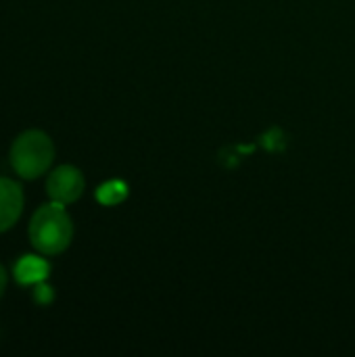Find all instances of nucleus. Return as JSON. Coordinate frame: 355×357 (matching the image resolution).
<instances>
[{
    "mask_svg": "<svg viewBox=\"0 0 355 357\" xmlns=\"http://www.w3.org/2000/svg\"><path fill=\"white\" fill-rule=\"evenodd\" d=\"M10 167L23 180H36L44 176L54 161V144L42 130H27L19 134L8 153Z\"/></svg>",
    "mask_w": 355,
    "mask_h": 357,
    "instance_id": "2",
    "label": "nucleus"
},
{
    "mask_svg": "<svg viewBox=\"0 0 355 357\" xmlns=\"http://www.w3.org/2000/svg\"><path fill=\"white\" fill-rule=\"evenodd\" d=\"M29 241L31 247L46 257L61 255L73 241V222L61 203H46L38 207L29 220Z\"/></svg>",
    "mask_w": 355,
    "mask_h": 357,
    "instance_id": "1",
    "label": "nucleus"
},
{
    "mask_svg": "<svg viewBox=\"0 0 355 357\" xmlns=\"http://www.w3.org/2000/svg\"><path fill=\"white\" fill-rule=\"evenodd\" d=\"M6 282H8V274H6V270L0 266V297L4 295V289H6Z\"/></svg>",
    "mask_w": 355,
    "mask_h": 357,
    "instance_id": "8",
    "label": "nucleus"
},
{
    "mask_svg": "<svg viewBox=\"0 0 355 357\" xmlns=\"http://www.w3.org/2000/svg\"><path fill=\"white\" fill-rule=\"evenodd\" d=\"M128 197V186L119 180H111V182H105L103 186H98L96 190V199L103 203V205H117L121 203L123 199Z\"/></svg>",
    "mask_w": 355,
    "mask_h": 357,
    "instance_id": "6",
    "label": "nucleus"
},
{
    "mask_svg": "<svg viewBox=\"0 0 355 357\" xmlns=\"http://www.w3.org/2000/svg\"><path fill=\"white\" fill-rule=\"evenodd\" d=\"M33 301L38 305H42V307H46V305H50L54 301V291H52V287L46 280L33 284Z\"/></svg>",
    "mask_w": 355,
    "mask_h": 357,
    "instance_id": "7",
    "label": "nucleus"
},
{
    "mask_svg": "<svg viewBox=\"0 0 355 357\" xmlns=\"http://www.w3.org/2000/svg\"><path fill=\"white\" fill-rule=\"evenodd\" d=\"M23 213V188L10 178H0V234L10 230Z\"/></svg>",
    "mask_w": 355,
    "mask_h": 357,
    "instance_id": "4",
    "label": "nucleus"
},
{
    "mask_svg": "<svg viewBox=\"0 0 355 357\" xmlns=\"http://www.w3.org/2000/svg\"><path fill=\"white\" fill-rule=\"evenodd\" d=\"M48 272H50V264L40 255H23L13 268V276L21 287H33L46 280Z\"/></svg>",
    "mask_w": 355,
    "mask_h": 357,
    "instance_id": "5",
    "label": "nucleus"
},
{
    "mask_svg": "<svg viewBox=\"0 0 355 357\" xmlns=\"http://www.w3.org/2000/svg\"><path fill=\"white\" fill-rule=\"evenodd\" d=\"M86 188L84 174L73 165H59L46 178V192L48 199L61 205L75 203Z\"/></svg>",
    "mask_w": 355,
    "mask_h": 357,
    "instance_id": "3",
    "label": "nucleus"
}]
</instances>
